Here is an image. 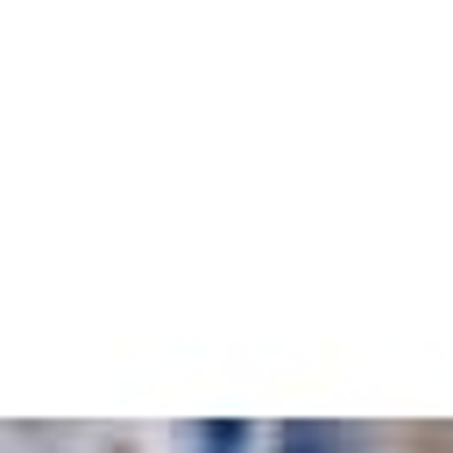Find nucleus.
<instances>
[{
    "mask_svg": "<svg viewBox=\"0 0 453 453\" xmlns=\"http://www.w3.org/2000/svg\"><path fill=\"white\" fill-rule=\"evenodd\" d=\"M241 446H248V425H241V418L198 425V453H241Z\"/></svg>",
    "mask_w": 453,
    "mask_h": 453,
    "instance_id": "f257e3e1",
    "label": "nucleus"
},
{
    "mask_svg": "<svg viewBox=\"0 0 453 453\" xmlns=\"http://www.w3.org/2000/svg\"><path fill=\"white\" fill-rule=\"evenodd\" d=\"M276 453H333V432L326 425H283V446Z\"/></svg>",
    "mask_w": 453,
    "mask_h": 453,
    "instance_id": "f03ea898",
    "label": "nucleus"
}]
</instances>
